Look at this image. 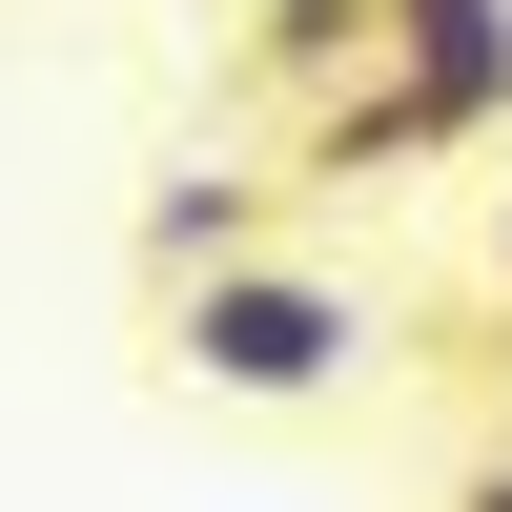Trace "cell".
<instances>
[{"instance_id": "cell-3", "label": "cell", "mask_w": 512, "mask_h": 512, "mask_svg": "<svg viewBox=\"0 0 512 512\" xmlns=\"http://www.w3.org/2000/svg\"><path fill=\"white\" fill-rule=\"evenodd\" d=\"M246 82L267 103H349L369 82V0H246Z\"/></svg>"}, {"instance_id": "cell-2", "label": "cell", "mask_w": 512, "mask_h": 512, "mask_svg": "<svg viewBox=\"0 0 512 512\" xmlns=\"http://www.w3.org/2000/svg\"><path fill=\"white\" fill-rule=\"evenodd\" d=\"M369 82L410 103V144H492L512 123V0H369Z\"/></svg>"}, {"instance_id": "cell-4", "label": "cell", "mask_w": 512, "mask_h": 512, "mask_svg": "<svg viewBox=\"0 0 512 512\" xmlns=\"http://www.w3.org/2000/svg\"><path fill=\"white\" fill-rule=\"evenodd\" d=\"M144 267L205 287V267H267V185H226V164H185V185L144 205Z\"/></svg>"}, {"instance_id": "cell-6", "label": "cell", "mask_w": 512, "mask_h": 512, "mask_svg": "<svg viewBox=\"0 0 512 512\" xmlns=\"http://www.w3.org/2000/svg\"><path fill=\"white\" fill-rule=\"evenodd\" d=\"M492 287H512V185H492Z\"/></svg>"}, {"instance_id": "cell-1", "label": "cell", "mask_w": 512, "mask_h": 512, "mask_svg": "<svg viewBox=\"0 0 512 512\" xmlns=\"http://www.w3.org/2000/svg\"><path fill=\"white\" fill-rule=\"evenodd\" d=\"M164 369L226 390V410H328L369 369V287H328V267H205V287H164Z\"/></svg>"}, {"instance_id": "cell-5", "label": "cell", "mask_w": 512, "mask_h": 512, "mask_svg": "<svg viewBox=\"0 0 512 512\" xmlns=\"http://www.w3.org/2000/svg\"><path fill=\"white\" fill-rule=\"evenodd\" d=\"M451 512H512V451H472V472H451Z\"/></svg>"}]
</instances>
